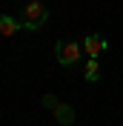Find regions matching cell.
Listing matches in <instances>:
<instances>
[{
    "mask_svg": "<svg viewBox=\"0 0 123 126\" xmlns=\"http://www.w3.org/2000/svg\"><path fill=\"white\" fill-rule=\"evenodd\" d=\"M46 17H49V9L40 3V0H31V3H26V9H23L20 26H23L26 32H34V29H40V26L46 23Z\"/></svg>",
    "mask_w": 123,
    "mask_h": 126,
    "instance_id": "1",
    "label": "cell"
},
{
    "mask_svg": "<svg viewBox=\"0 0 123 126\" xmlns=\"http://www.w3.org/2000/svg\"><path fill=\"white\" fill-rule=\"evenodd\" d=\"M54 55H57V63L60 66H75L83 55V46L77 40H57L54 43Z\"/></svg>",
    "mask_w": 123,
    "mask_h": 126,
    "instance_id": "2",
    "label": "cell"
},
{
    "mask_svg": "<svg viewBox=\"0 0 123 126\" xmlns=\"http://www.w3.org/2000/svg\"><path fill=\"white\" fill-rule=\"evenodd\" d=\"M43 106L54 112L57 123H63V126H72V123H75V109H72L69 103H60L54 94H43Z\"/></svg>",
    "mask_w": 123,
    "mask_h": 126,
    "instance_id": "3",
    "label": "cell"
},
{
    "mask_svg": "<svg viewBox=\"0 0 123 126\" xmlns=\"http://www.w3.org/2000/svg\"><path fill=\"white\" fill-rule=\"evenodd\" d=\"M106 46H109V43L100 37V34H86V40H83V55L92 57V60H97L100 52H106Z\"/></svg>",
    "mask_w": 123,
    "mask_h": 126,
    "instance_id": "4",
    "label": "cell"
},
{
    "mask_svg": "<svg viewBox=\"0 0 123 126\" xmlns=\"http://www.w3.org/2000/svg\"><path fill=\"white\" fill-rule=\"evenodd\" d=\"M83 78L89 80V83L100 80V63H97V60H92V57H86V66H83Z\"/></svg>",
    "mask_w": 123,
    "mask_h": 126,
    "instance_id": "5",
    "label": "cell"
},
{
    "mask_svg": "<svg viewBox=\"0 0 123 126\" xmlns=\"http://www.w3.org/2000/svg\"><path fill=\"white\" fill-rule=\"evenodd\" d=\"M17 20L15 17H9V15H0V34H3V37H12V34H15L17 32Z\"/></svg>",
    "mask_w": 123,
    "mask_h": 126,
    "instance_id": "6",
    "label": "cell"
}]
</instances>
